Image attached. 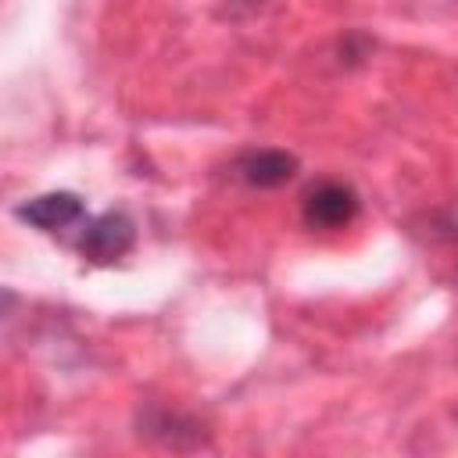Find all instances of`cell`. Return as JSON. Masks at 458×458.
<instances>
[{
    "label": "cell",
    "instance_id": "1",
    "mask_svg": "<svg viewBox=\"0 0 458 458\" xmlns=\"http://www.w3.org/2000/svg\"><path fill=\"white\" fill-rule=\"evenodd\" d=\"M358 193L347 186V182H336V179H322L315 182L308 193H304V204H301V215H304V225L308 229H322V233H333V229H344L358 218Z\"/></svg>",
    "mask_w": 458,
    "mask_h": 458
},
{
    "label": "cell",
    "instance_id": "2",
    "mask_svg": "<svg viewBox=\"0 0 458 458\" xmlns=\"http://www.w3.org/2000/svg\"><path fill=\"white\" fill-rule=\"evenodd\" d=\"M136 243V225L125 211H104L97 218L86 222L82 236H79V254L93 265H111L118 258H125Z\"/></svg>",
    "mask_w": 458,
    "mask_h": 458
},
{
    "label": "cell",
    "instance_id": "3",
    "mask_svg": "<svg viewBox=\"0 0 458 458\" xmlns=\"http://www.w3.org/2000/svg\"><path fill=\"white\" fill-rule=\"evenodd\" d=\"M14 215H18L21 222H29L32 229H39V233H61V229L75 225V222L86 215V208H82V200H79L75 193H68V190H50V193H39V197L18 204Z\"/></svg>",
    "mask_w": 458,
    "mask_h": 458
},
{
    "label": "cell",
    "instance_id": "4",
    "mask_svg": "<svg viewBox=\"0 0 458 458\" xmlns=\"http://www.w3.org/2000/svg\"><path fill=\"white\" fill-rule=\"evenodd\" d=\"M236 172H240V179H243L247 186H254V190H276V186H283V182L293 179L297 157L286 154V150H276V147H261V150L240 154Z\"/></svg>",
    "mask_w": 458,
    "mask_h": 458
}]
</instances>
